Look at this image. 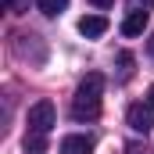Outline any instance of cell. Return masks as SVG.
Instances as JSON below:
<instances>
[{"mask_svg":"<svg viewBox=\"0 0 154 154\" xmlns=\"http://www.w3.org/2000/svg\"><path fill=\"white\" fill-rule=\"evenodd\" d=\"M54 122H57V115H54V104L50 100H36L32 108H29V133H50L54 129Z\"/></svg>","mask_w":154,"mask_h":154,"instance_id":"obj_2","label":"cell"},{"mask_svg":"<svg viewBox=\"0 0 154 154\" xmlns=\"http://www.w3.org/2000/svg\"><path fill=\"white\" fill-rule=\"evenodd\" d=\"M118 65H122V79L133 75V54H118Z\"/></svg>","mask_w":154,"mask_h":154,"instance_id":"obj_9","label":"cell"},{"mask_svg":"<svg viewBox=\"0 0 154 154\" xmlns=\"http://www.w3.org/2000/svg\"><path fill=\"white\" fill-rule=\"evenodd\" d=\"M147 29V11H129L122 22V36H140Z\"/></svg>","mask_w":154,"mask_h":154,"instance_id":"obj_5","label":"cell"},{"mask_svg":"<svg viewBox=\"0 0 154 154\" xmlns=\"http://www.w3.org/2000/svg\"><path fill=\"white\" fill-rule=\"evenodd\" d=\"M79 32L86 39L104 36V32H108V18H104V14H86V18H79Z\"/></svg>","mask_w":154,"mask_h":154,"instance_id":"obj_4","label":"cell"},{"mask_svg":"<svg viewBox=\"0 0 154 154\" xmlns=\"http://www.w3.org/2000/svg\"><path fill=\"white\" fill-rule=\"evenodd\" d=\"M125 154H147V151H143L140 143H133V147H125Z\"/></svg>","mask_w":154,"mask_h":154,"instance_id":"obj_11","label":"cell"},{"mask_svg":"<svg viewBox=\"0 0 154 154\" xmlns=\"http://www.w3.org/2000/svg\"><path fill=\"white\" fill-rule=\"evenodd\" d=\"M147 54L154 57V32H151V39H147Z\"/></svg>","mask_w":154,"mask_h":154,"instance_id":"obj_13","label":"cell"},{"mask_svg":"<svg viewBox=\"0 0 154 154\" xmlns=\"http://www.w3.org/2000/svg\"><path fill=\"white\" fill-rule=\"evenodd\" d=\"M61 154H93V140L90 136H65L61 140Z\"/></svg>","mask_w":154,"mask_h":154,"instance_id":"obj_6","label":"cell"},{"mask_svg":"<svg viewBox=\"0 0 154 154\" xmlns=\"http://www.w3.org/2000/svg\"><path fill=\"white\" fill-rule=\"evenodd\" d=\"M90 4H93V7H111L115 0H90Z\"/></svg>","mask_w":154,"mask_h":154,"instance_id":"obj_12","label":"cell"},{"mask_svg":"<svg viewBox=\"0 0 154 154\" xmlns=\"http://www.w3.org/2000/svg\"><path fill=\"white\" fill-rule=\"evenodd\" d=\"M36 7L47 14V18H54V14H61V11L68 7V0H36Z\"/></svg>","mask_w":154,"mask_h":154,"instance_id":"obj_8","label":"cell"},{"mask_svg":"<svg viewBox=\"0 0 154 154\" xmlns=\"http://www.w3.org/2000/svg\"><path fill=\"white\" fill-rule=\"evenodd\" d=\"M125 122H129L133 133H143V136H147L154 129V108L151 104H133V108L125 111Z\"/></svg>","mask_w":154,"mask_h":154,"instance_id":"obj_3","label":"cell"},{"mask_svg":"<svg viewBox=\"0 0 154 154\" xmlns=\"http://www.w3.org/2000/svg\"><path fill=\"white\" fill-rule=\"evenodd\" d=\"M147 104H151V108H154V86H151V90H147Z\"/></svg>","mask_w":154,"mask_h":154,"instance_id":"obj_14","label":"cell"},{"mask_svg":"<svg viewBox=\"0 0 154 154\" xmlns=\"http://www.w3.org/2000/svg\"><path fill=\"white\" fill-rule=\"evenodd\" d=\"M143 4H147V7H154V0H143Z\"/></svg>","mask_w":154,"mask_h":154,"instance_id":"obj_15","label":"cell"},{"mask_svg":"<svg viewBox=\"0 0 154 154\" xmlns=\"http://www.w3.org/2000/svg\"><path fill=\"white\" fill-rule=\"evenodd\" d=\"M25 154H47V136L43 133H29L25 136Z\"/></svg>","mask_w":154,"mask_h":154,"instance_id":"obj_7","label":"cell"},{"mask_svg":"<svg viewBox=\"0 0 154 154\" xmlns=\"http://www.w3.org/2000/svg\"><path fill=\"white\" fill-rule=\"evenodd\" d=\"M4 4H7V7H11L14 14H22V11H29V0H4Z\"/></svg>","mask_w":154,"mask_h":154,"instance_id":"obj_10","label":"cell"},{"mask_svg":"<svg viewBox=\"0 0 154 154\" xmlns=\"http://www.w3.org/2000/svg\"><path fill=\"white\" fill-rule=\"evenodd\" d=\"M100 93H104V75L100 72H90L79 82L75 97H72V115L79 122H93V118L100 115Z\"/></svg>","mask_w":154,"mask_h":154,"instance_id":"obj_1","label":"cell"}]
</instances>
